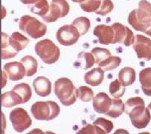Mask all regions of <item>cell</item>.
Listing matches in <instances>:
<instances>
[{
    "label": "cell",
    "instance_id": "6da1fadb",
    "mask_svg": "<svg viewBox=\"0 0 151 134\" xmlns=\"http://www.w3.org/2000/svg\"><path fill=\"white\" fill-rule=\"evenodd\" d=\"M125 112L129 116L131 123L138 129L145 128L149 125L151 119L149 110L141 97H133L125 103Z\"/></svg>",
    "mask_w": 151,
    "mask_h": 134
},
{
    "label": "cell",
    "instance_id": "7a4b0ae2",
    "mask_svg": "<svg viewBox=\"0 0 151 134\" xmlns=\"http://www.w3.org/2000/svg\"><path fill=\"white\" fill-rule=\"evenodd\" d=\"M128 22L136 31L145 32L151 25V4L147 0H141L139 8L128 16Z\"/></svg>",
    "mask_w": 151,
    "mask_h": 134
},
{
    "label": "cell",
    "instance_id": "3957f363",
    "mask_svg": "<svg viewBox=\"0 0 151 134\" xmlns=\"http://www.w3.org/2000/svg\"><path fill=\"white\" fill-rule=\"evenodd\" d=\"M55 93L64 106H71L76 102L78 91L72 81L67 78H61L55 83Z\"/></svg>",
    "mask_w": 151,
    "mask_h": 134
},
{
    "label": "cell",
    "instance_id": "277c9868",
    "mask_svg": "<svg viewBox=\"0 0 151 134\" xmlns=\"http://www.w3.org/2000/svg\"><path fill=\"white\" fill-rule=\"evenodd\" d=\"M31 114L39 121H51L58 116L60 107L55 102H37L31 106Z\"/></svg>",
    "mask_w": 151,
    "mask_h": 134
},
{
    "label": "cell",
    "instance_id": "5b68a950",
    "mask_svg": "<svg viewBox=\"0 0 151 134\" xmlns=\"http://www.w3.org/2000/svg\"><path fill=\"white\" fill-rule=\"evenodd\" d=\"M35 52L46 64H53L58 61L60 55V48L48 39L42 40L35 45Z\"/></svg>",
    "mask_w": 151,
    "mask_h": 134
},
{
    "label": "cell",
    "instance_id": "8992f818",
    "mask_svg": "<svg viewBox=\"0 0 151 134\" xmlns=\"http://www.w3.org/2000/svg\"><path fill=\"white\" fill-rule=\"evenodd\" d=\"M19 29L31 37L38 39L46 34L47 27L36 18L28 15L22 16L19 23Z\"/></svg>",
    "mask_w": 151,
    "mask_h": 134
},
{
    "label": "cell",
    "instance_id": "52a82bcc",
    "mask_svg": "<svg viewBox=\"0 0 151 134\" xmlns=\"http://www.w3.org/2000/svg\"><path fill=\"white\" fill-rule=\"evenodd\" d=\"M10 121L17 132L22 133L32 125V120L27 111L23 108H16L10 112Z\"/></svg>",
    "mask_w": 151,
    "mask_h": 134
},
{
    "label": "cell",
    "instance_id": "ba28073f",
    "mask_svg": "<svg viewBox=\"0 0 151 134\" xmlns=\"http://www.w3.org/2000/svg\"><path fill=\"white\" fill-rule=\"evenodd\" d=\"M69 10L70 7L66 0H52L49 11L42 18L43 21L48 23L55 22L59 18L65 17L69 14Z\"/></svg>",
    "mask_w": 151,
    "mask_h": 134
},
{
    "label": "cell",
    "instance_id": "9c48e42d",
    "mask_svg": "<svg viewBox=\"0 0 151 134\" xmlns=\"http://www.w3.org/2000/svg\"><path fill=\"white\" fill-rule=\"evenodd\" d=\"M81 37L79 31L73 25H65L58 30L56 37L59 43L64 46H70L78 42Z\"/></svg>",
    "mask_w": 151,
    "mask_h": 134
},
{
    "label": "cell",
    "instance_id": "30bf717a",
    "mask_svg": "<svg viewBox=\"0 0 151 134\" xmlns=\"http://www.w3.org/2000/svg\"><path fill=\"white\" fill-rule=\"evenodd\" d=\"M112 28L115 33L112 44L119 43L126 46H129L134 44L136 40V37L134 36L133 32L128 27L119 22H116L112 25Z\"/></svg>",
    "mask_w": 151,
    "mask_h": 134
},
{
    "label": "cell",
    "instance_id": "8fae6325",
    "mask_svg": "<svg viewBox=\"0 0 151 134\" xmlns=\"http://www.w3.org/2000/svg\"><path fill=\"white\" fill-rule=\"evenodd\" d=\"M133 49L139 59L151 60V40L141 35L136 36V40L133 44Z\"/></svg>",
    "mask_w": 151,
    "mask_h": 134
},
{
    "label": "cell",
    "instance_id": "7c38bea8",
    "mask_svg": "<svg viewBox=\"0 0 151 134\" xmlns=\"http://www.w3.org/2000/svg\"><path fill=\"white\" fill-rule=\"evenodd\" d=\"M93 34L98 38L100 43L104 44V45H109L113 43L115 33H114L112 26L98 25L94 29Z\"/></svg>",
    "mask_w": 151,
    "mask_h": 134
},
{
    "label": "cell",
    "instance_id": "4fadbf2b",
    "mask_svg": "<svg viewBox=\"0 0 151 134\" xmlns=\"http://www.w3.org/2000/svg\"><path fill=\"white\" fill-rule=\"evenodd\" d=\"M4 69L11 81H19L25 76V69L21 62H11L5 64Z\"/></svg>",
    "mask_w": 151,
    "mask_h": 134
},
{
    "label": "cell",
    "instance_id": "5bb4252c",
    "mask_svg": "<svg viewBox=\"0 0 151 134\" xmlns=\"http://www.w3.org/2000/svg\"><path fill=\"white\" fill-rule=\"evenodd\" d=\"M112 100L105 92H100L93 99V108L98 113L106 114L110 109Z\"/></svg>",
    "mask_w": 151,
    "mask_h": 134
},
{
    "label": "cell",
    "instance_id": "9a60e30c",
    "mask_svg": "<svg viewBox=\"0 0 151 134\" xmlns=\"http://www.w3.org/2000/svg\"><path fill=\"white\" fill-rule=\"evenodd\" d=\"M35 92L40 97H46L52 92V83L47 78L40 76L33 81Z\"/></svg>",
    "mask_w": 151,
    "mask_h": 134
},
{
    "label": "cell",
    "instance_id": "2e32d148",
    "mask_svg": "<svg viewBox=\"0 0 151 134\" xmlns=\"http://www.w3.org/2000/svg\"><path fill=\"white\" fill-rule=\"evenodd\" d=\"M104 78V71L100 68H95L88 72L84 75V81L88 85L97 86L103 82Z\"/></svg>",
    "mask_w": 151,
    "mask_h": 134
},
{
    "label": "cell",
    "instance_id": "e0dca14e",
    "mask_svg": "<svg viewBox=\"0 0 151 134\" xmlns=\"http://www.w3.org/2000/svg\"><path fill=\"white\" fill-rule=\"evenodd\" d=\"M10 46L15 52H19L23 50L29 43V40L19 32H14L9 38Z\"/></svg>",
    "mask_w": 151,
    "mask_h": 134
},
{
    "label": "cell",
    "instance_id": "ac0fdd59",
    "mask_svg": "<svg viewBox=\"0 0 151 134\" xmlns=\"http://www.w3.org/2000/svg\"><path fill=\"white\" fill-rule=\"evenodd\" d=\"M139 81L144 94L151 96V67H147L141 71Z\"/></svg>",
    "mask_w": 151,
    "mask_h": 134
},
{
    "label": "cell",
    "instance_id": "d6986e66",
    "mask_svg": "<svg viewBox=\"0 0 151 134\" xmlns=\"http://www.w3.org/2000/svg\"><path fill=\"white\" fill-rule=\"evenodd\" d=\"M21 104H23L22 98L14 91L11 90L2 95V106L3 107L11 108Z\"/></svg>",
    "mask_w": 151,
    "mask_h": 134
},
{
    "label": "cell",
    "instance_id": "ffe728a7",
    "mask_svg": "<svg viewBox=\"0 0 151 134\" xmlns=\"http://www.w3.org/2000/svg\"><path fill=\"white\" fill-rule=\"evenodd\" d=\"M136 71L131 67H124L119 73V80L124 86H130L136 81Z\"/></svg>",
    "mask_w": 151,
    "mask_h": 134
},
{
    "label": "cell",
    "instance_id": "44dd1931",
    "mask_svg": "<svg viewBox=\"0 0 151 134\" xmlns=\"http://www.w3.org/2000/svg\"><path fill=\"white\" fill-rule=\"evenodd\" d=\"M20 61L25 67V76L31 77L37 73L38 63L34 57L27 55L22 58Z\"/></svg>",
    "mask_w": 151,
    "mask_h": 134
},
{
    "label": "cell",
    "instance_id": "7402d4cb",
    "mask_svg": "<svg viewBox=\"0 0 151 134\" xmlns=\"http://www.w3.org/2000/svg\"><path fill=\"white\" fill-rule=\"evenodd\" d=\"M125 111V104L122 100L119 98L112 99V103L110 109L106 113V115L111 117L112 119H116L120 116Z\"/></svg>",
    "mask_w": 151,
    "mask_h": 134
},
{
    "label": "cell",
    "instance_id": "603a6c76",
    "mask_svg": "<svg viewBox=\"0 0 151 134\" xmlns=\"http://www.w3.org/2000/svg\"><path fill=\"white\" fill-rule=\"evenodd\" d=\"M12 90L17 92L22 98L23 104L28 102L31 99V95H32L31 87H30L29 85L25 84V83H22V84L16 85L13 88Z\"/></svg>",
    "mask_w": 151,
    "mask_h": 134
},
{
    "label": "cell",
    "instance_id": "cb8c5ba5",
    "mask_svg": "<svg viewBox=\"0 0 151 134\" xmlns=\"http://www.w3.org/2000/svg\"><path fill=\"white\" fill-rule=\"evenodd\" d=\"M72 25L75 26L79 31L81 36L85 35L89 31L90 28V21L87 17H80L76 18L72 22Z\"/></svg>",
    "mask_w": 151,
    "mask_h": 134
},
{
    "label": "cell",
    "instance_id": "d4e9b609",
    "mask_svg": "<svg viewBox=\"0 0 151 134\" xmlns=\"http://www.w3.org/2000/svg\"><path fill=\"white\" fill-rule=\"evenodd\" d=\"M122 63V59L119 57L110 56L104 61L98 64V67L101 68L104 71H110L116 69Z\"/></svg>",
    "mask_w": 151,
    "mask_h": 134
},
{
    "label": "cell",
    "instance_id": "484cf974",
    "mask_svg": "<svg viewBox=\"0 0 151 134\" xmlns=\"http://www.w3.org/2000/svg\"><path fill=\"white\" fill-rule=\"evenodd\" d=\"M49 8L50 6L48 5L47 0H38L35 5L31 7V11L42 17L48 14Z\"/></svg>",
    "mask_w": 151,
    "mask_h": 134
},
{
    "label": "cell",
    "instance_id": "4316f807",
    "mask_svg": "<svg viewBox=\"0 0 151 134\" xmlns=\"http://www.w3.org/2000/svg\"><path fill=\"white\" fill-rule=\"evenodd\" d=\"M109 93L115 98H122L125 93V86L122 84V83L119 81V80H115L110 83Z\"/></svg>",
    "mask_w": 151,
    "mask_h": 134
},
{
    "label": "cell",
    "instance_id": "83f0119b",
    "mask_svg": "<svg viewBox=\"0 0 151 134\" xmlns=\"http://www.w3.org/2000/svg\"><path fill=\"white\" fill-rule=\"evenodd\" d=\"M91 53L95 57V61H96V63L98 65L107 59L108 58L112 56L111 52L109 50L106 49V48H100V47H95V48H92Z\"/></svg>",
    "mask_w": 151,
    "mask_h": 134
},
{
    "label": "cell",
    "instance_id": "f1b7e54d",
    "mask_svg": "<svg viewBox=\"0 0 151 134\" xmlns=\"http://www.w3.org/2000/svg\"><path fill=\"white\" fill-rule=\"evenodd\" d=\"M101 0H85L81 3V9L86 12H96L101 5Z\"/></svg>",
    "mask_w": 151,
    "mask_h": 134
},
{
    "label": "cell",
    "instance_id": "f546056e",
    "mask_svg": "<svg viewBox=\"0 0 151 134\" xmlns=\"http://www.w3.org/2000/svg\"><path fill=\"white\" fill-rule=\"evenodd\" d=\"M78 98L83 102H88L94 99V92L91 88L86 86H80L78 89Z\"/></svg>",
    "mask_w": 151,
    "mask_h": 134
},
{
    "label": "cell",
    "instance_id": "4dcf8cb0",
    "mask_svg": "<svg viewBox=\"0 0 151 134\" xmlns=\"http://www.w3.org/2000/svg\"><path fill=\"white\" fill-rule=\"evenodd\" d=\"M76 134H106L105 131L100 127L88 124L81 128Z\"/></svg>",
    "mask_w": 151,
    "mask_h": 134
},
{
    "label": "cell",
    "instance_id": "1f68e13d",
    "mask_svg": "<svg viewBox=\"0 0 151 134\" xmlns=\"http://www.w3.org/2000/svg\"><path fill=\"white\" fill-rule=\"evenodd\" d=\"M78 59L84 60L85 66L83 67V69H88L94 66V64L96 63L95 58L92 53L89 52H82L78 55Z\"/></svg>",
    "mask_w": 151,
    "mask_h": 134
},
{
    "label": "cell",
    "instance_id": "d6a6232c",
    "mask_svg": "<svg viewBox=\"0 0 151 134\" xmlns=\"http://www.w3.org/2000/svg\"><path fill=\"white\" fill-rule=\"evenodd\" d=\"M93 125L102 128L105 131L106 134H109L113 129V123L111 121L107 120L104 118H98L94 122Z\"/></svg>",
    "mask_w": 151,
    "mask_h": 134
},
{
    "label": "cell",
    "instance_id": "836d02e7",
    "mask_svg": "<svg viewBox=\"0 0 151 134\" xmlns=\"http://www.w3.org/2000/svg\"><path fill=\"white\" fill-rule=\"evenodd\" d=\"M114 5L111 0H103L101 7L96 11V14L101 16H106L113 10Z\"/></svg>",
    "mask_w": 151,
    "mask_h": 134
},
{
    "label": "cell",
    "instance_id": "e575fe53",
    "mask_svg": "<svg viewBox=\"0 0 151 134\" xmlns=\"http://www.w3.org/2000/svg\"><path fill=\"white\" fill-rule=\"evenodd\" d=\"M27 134H45V133H44L42 130L39 129V128H35V129L31 130Z\"/></svg>",
    "mask_w": 151,
    "mask_h": 134
},
{
    "label": "cell",
    "instance_id": "d590c367",
    "mask_svg": "<svg viewBox=\"0 0 151 134\" xmlns=\"http://www.w3.org/2000/svg\"><path fill=\"white\" fill-rule=\"evenodd\" d=\"M38 0H20L22 3L25 5H31V4H35Z\"/></svg>",
    "mask_w": 151,
    "mask_h": 134
},
{
    "label": "cell",
    "instance_id": "8d00e7d4",
    "mask_svg": "<svg viewBox=\"0 0 151 134\" xmlns=\"http://www.w3.org/2000/svg\"><path fill=\"white\" fill-rule=\"evenodd\" d=\"M113 134H129L127 130L124 129H118L115 131Z\"/></svg>",
    "mask_w": 151,
    "mask_h": 134
},
{
    "label": "cell",
    "instance_id": "74e56055",
    "mask_svg": "<svg viewBox=\"0 0 151 134\" xmlns=\"http://www.w3.org/2000/svg\"><path fill=\"white\" fill-rule=\"evenodd\" d=\"M7 84V76L5 75V73H4V72H2V87L3 88L4 86H5Z\"/></svg>",
    "mask_w": 151,
    "mask_h": 134
},
{
    "label": "cell",
    "instance_id": "f35d334b",
    "mask_svg": "<svg viewBox=\"0 0 151 134\" xmlns=\"http://www.w3.org/2000/svg\"><path fill=\"white\" fill-rule=\"evenodd\" d=\"M144 33H145V34H146V35H147L148 36L151 37V25Z\"/></svg>",
    "mask_w": 151,
    "mask_h": 134
},
{
    "label": "cell",
    "instance_id": "ab89813d",
    "mask_svg": "<svg viewBox=\"0 0 151 134\" xmlns=\"http://www.w3.org/2000/svg\"><path fill=\"white\" fill-rule=\"evenodd\" d=\"M72 2H79V3H82L85 1V0H72Z\"/></svg>",
    "mask_w": 151,
    "mask_h": 134
},
{
    "label": "cell",
    "instance_id": "60d3db41",
    "mask_svg": "<svg viewBox=\"0 0 151 134\" xmlns=\"http://www.w3.org/2000/svg\"><path fill=\"white\" fill-rule=\"evenodd\" d=\"M147 109L149 110L150 114V116H151V103L149 104V105H148V107H147Z\"/></svg>",
    "mask_w": 151,
    "mask_h": 134
},
{
    "label": "cell",
    "instance_id": "b9f144b4",
    "mask_svg": "<svg viewBox=\"0 0 151 134\" xmlns=\"http://www.w3.org/2000/svg\"><path fill=\"white\" fill-rule=\"evenodd\" d=\"M45 134H55V133L53 132H51V131H47V132H45Z\"/></svg>",
    "mask_w": 151,
    "mask_h": 134
},
{
    "label": "cell",
    "instance_id": "7bdbcfd3",
    "mask_svg": "<svg viewBox=\"0 0 151 134\" xmlns=\"http://www.w3.org/2000/svg\"><path fill=\"white\" fill-rule=\"evenodd\" d=\"M139 134H150V133L148 132H142V133H139Z\"/></svg>",
    "mask_w": 151,
    "mask_h": 134
}]
</instances>
